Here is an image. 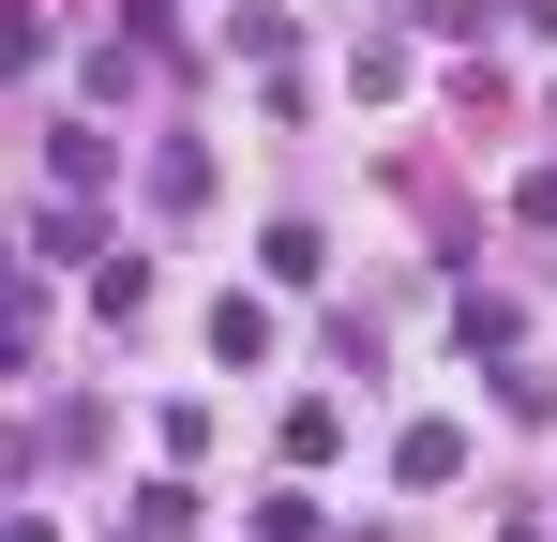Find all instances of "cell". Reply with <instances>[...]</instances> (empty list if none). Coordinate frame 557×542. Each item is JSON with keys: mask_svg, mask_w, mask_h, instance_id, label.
Returning a JSON list of instances; mask_svg holds the SVG:
<instances>
[{"mask_svg": "<svg viewBox=\"0 0 557 542\" xmlns=\"http://www.w3.org/2000/svg\"><path fill=\"white\" fill-rule=\"evenodd\" d=\"M392 467H407V482H453V467H467V438H453V422H407V452H392Z\"/></svg>", "mask_w": 557, "mask_h": 542, "instance_id": "6da1fadb", "label": "cell"}]
</instances>
